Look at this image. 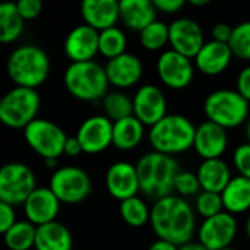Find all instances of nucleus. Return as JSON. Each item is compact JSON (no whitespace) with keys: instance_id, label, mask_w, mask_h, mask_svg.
Segmentation results:
<instances>
[{"instance_id":"nucleus-43","label":"nucleus","mask_w":250,"mask_h":250,"mask_svg":"<svg viewBox=\"0 0 250 250\" xmlns=\"http://www.w3.org/2000/svg\"><path fill=\"white\" fill-rule=\"evenodd\" d=\"M82 146L78 141L76 136H69L64 145V155L67 157H78L79 154H82Z\"/></svg>"},{"instance_id":"nucleus-25","label":"nucleus","mask_w":250,"mask_h":250,"mask_svg":"<svg viewBox=\"0 0 250 250\" xmlns=\"http://www.w3.org/2000/svg\"><path fill=\"white\" fill-rule=\"evenodd\" d=\"M73 237L70 230L59 223L53 221L37 227L35 250H72Z\"/></svg>"},{"instance_id":"nucleus-6","label":"nucleus","mask_w":250,"mask_h":250,"mask_svg":"<svg viewBox=\"0 0 250 250\" xmlns=\"http://www.w3.org/2000/svg\"><path fill=\"white\" fill-rule=\"evenodd\" d=\"M249 101L236 89H215L204 101L207 120L214 122L224 129L242 126L250 116Z\"/></svg>"},{"instance_id":"nucleus-17","label":"nucleus","mask_w":250,"mask_h":250,"mask_svg":"<svg viewBox=\"0 0 250 250\" xmlns=\"http://www.w3.org/2000/svg\"><path fill=\"white\" fill-rule=\"evenodd\" d=\"M105 188L110 196L120 202L138 196L141 186L136 164L129 161L113 163L105 173Z\"/></svg>"},{"instance_id":"nucleus-38","label":"nucleus","mask_w":250,"mask_h":250,"mask_svg":"<svg viewBox=\"0 0 250 250\" xmlns=\"http://www.w3.org/2000/svg\"><path fill=\"white\" fill-rule=\"evenodd\" d=\"M16 7L23 21H31L40 16L42 10V3L41 0H19L16 1Z\"/></svg>"},{"instance_id":"nucleus-40","label":"nucleus","mask_w":250,"mask_h":250,"mask_svg":"<svg viewBox=\"0 0 250 250\" xmlns=\"http://www.w3.org/2000/svg\"><path fill=\"white\" fill-rule=\"evenodd\" d=\"M236 91L250 103V64L242 67L236 81Z\"/></svg>"},{"instance_id":"nucleus-15","label":"nucleus","mask_w":250,"mask_h":250,"mask_svg":"<svg viewBox=\"0 0 250 250\" xmlns=\"http://www.w3.org/2000/svg\"><path fill=\"white\" fill-rule=\"evenodd\" d=\"M170 29V47L171 50L189 57L195 59L196 54L204 47L205 35L202 26L192 18H176L168 23Z\"/></svg>"},{"instance_id":"nucleus-44","label":"nucleus","mask_w":250,"mask_h":250,"mask_svg":"<svg viewBox=\"0 0 250 250\" xmlns=\"http://www.w3.org/2000/svg\"><path fill=\"white\" fill-rule=\"evenodd\" d=\"M148 250H179V246L170 243V242H166V240H161V239H157L155 242H152L149 245Z\"/></svg>"},{"instance_id":"nucleus-13","label":"nucleus","mask_w":250,"mask_h":250,"mask_svg":"<svg viewBox=\"0 0 250 250\" xmlns=\"http://www.w3.org/2000/svg\"><path fill=\"white\" fill-rule=\"evenodd\" d=\"M113 122L104 114L86 117L76 130V138L85 154L94 155L113 145Z\"/></svg>"},{"instance_id":"nucleus-10","label":"nucleus","mask_w":250,"mask_h":250,"mask_svg":"<svg viewBox=\"0 0 250 250\" xmlns=\"http://www.w3.org/2000/svg\"><path fill=\"white\" fill-rule=\"evenodd\" d=\"M34 171L23 163H6L0 170V202L12 207L23 205L37 189Z\"/></svg>"},{"instance_id":"nucleus-26","label":"nucleus","mask_w":250,"mask_h":250,"mask_svg":"<svg viewBox=\"0 0 250 250\" xmlns=\"http://www.w3.org/2000/svg\"><path fill=\"white\" fill-rule=\"evenodd\" d=\"M145 136V125L135 116L114 122L113 125V146L120 151L135 149Z\"/></svg>"},{"instance_id":"nucleus-28","label":"nucleus","mask_w":250,"mask_h":250,"mask_svg":"<svg viewBox=\"0 0 250 250\" xmlns=\"http://www.w3.org/2000/svg\"><path fill=\"white\" fill-rule=\"evenodd\" d=\"M25 28V21L18 12L16 3L3 1L0 4V42L10 44L16 41Z\"/></svg>"},{"instance_id":"nucleus-23","label":"nucleus","mask_w":250,"mask_h":250,"mask_svg":"<svg viewBox=\"0 0 250 250\" xmlns=\"http://www.w3.org/2000/svg\"><path fill=\"white\" fill-rule=\"evenodd\" d=\"M120 22L141 32L148 25L157 21V7L151 0H120Z\"/></svg>"},{"instance_id":"nucleus-42","label":"nucleus","mask_w":250,"mask_h":250,"mask_svg":"<svg viewBox=\"0 0 250 250\" xmlns=\"http://www.w3.org/2000/svg\"><path fill=\"white\" fill-rule=\"evenodd\" d=\"M233 28L231 25L226 23V22H220V23H215L214 28H212V40L214 41H218V42H226L229 44L231 35H233Z\"/></svg>"},{"instance_id":"nucleus-9","label":"nucleus","mask_w":250,"mask_h":250,"mask_svg":"<svg viewBox=\"0 0 250 250\" xmlns=\"http://www.w3.org/2000/svg\"><path fill=\"white\" fill-rule=\"evenodd\" d=\"M48 188L62 204L76 205L83 202L92 192V182L89 174L75 166L59 167L50 177Z\"/></svg>"},{"instance_id":"nucleus-35","label":"nucleus","mask_w":250,"mask_h":250,"mask_svg":"<svg viewBox=\"0 0 250 250\" xmlns=\"http://www.w3.org/2000/svg\"><path fill=\"white\" fill-rule=\"evenodd\" d=\"M195 211L204 217V220L215 217L221 212H224V204H223V196L221 193H214V192H205L202 190L195 201Z\"/></svg>"},{"instance_id":"nucleus-31","label":"nucleus","mask_w":250,"mask_h":250,"mask_svg":"<svg viewBox=\"0 0 250 250\" xmlns=\"http://www.w3.org/2000/svg\"><path fill=\"white\" fill-rule=\"evenodd\" d=\"M119 209H120L122 220L129 227L139 229L151 221V208L139 196H133L126 201H122Z\"/></svg>"},{"instance_id":"nucleus-50","label":"nucleus","mask_w":250,"mask_h":250,"mask_svg":"<svg viewBox=\"0 0 250 250\" xmlns=\"http://www.w3.org/2000/svg\"><path fill=\"white\" fill-rule=\"evenodd\" d=\"M221 250H237V249H234V248H231V246H230V248H226V249H221Z\"/></svg>"},{"instance_id":"nucleus-20","label":"nucleus","mask_w":250,"mask_h":250,"mask_svg":"<svg viewBox=\"0 0 250 250\" xmlns=\"http://www.w3.org/2000/svg\"><path fill=\"white\" fill-rule=\"evenodd\" d=\"M105 73L110 85L117 89H126L136 85L144 75V63L133 53H123L107 62Z\"/></svg>"},{"instance_id":"nucleus-32","label":"nucleus","mask_w":250,"mask_h":250,"mask_svg":"<svg viewBox=\"0 0 250 250\" xmlns=\"http://www.w3.org/2000/svg\"><path fill=\"white\" fill-rule=\"evenodd\" d=\"M127 37L122 28L111 26L104 31H100V54L110 59H114L126 53Z\"/></svg>"},{"instance_id":"nucleus-1","label":"nucleus","mask_w":250,"mask_h":250,"mask_svg":"<svg viewBox=\"0 0 250 250\" xmlns=\"http://www.w3.org/2000/svg\"><path fill=\"white\" fill-rule=\"evenodd\" d=\"M149 224L158 239L183 246L192 242L196 230L195 209L185 198L170 195L154 202Z\"/></svg>"},{"instance_id":"nucleus-46","label":"nucleus","mask_w":250,"mask_h":250,"mask_svg":"<svg viewBox=\"0 0 250 250\" xmlns=\"http://www.w3.org/2000/svg\"><path fill=\"white\" fill-rule=\"evenodd\" d=\"M189 3H190L192 6L201 7V6H207V4H209V0H190Z\"/></svg>"},{"instance_id":"nucleus-41","label":"nucleus","mask_w":250,"mask_h":250,"mask_svg":"<svg viewBox=\"0 0 250 250\" xmlns=\"http://www.w3.org/2000/svg\"><path fill=\"white\" fill-rule=\"evenodd\" d=\"M154 6L157 7L158 12H164V13H177L185 7V0H152Z\"/></svg>"},{"instance_id":"nucleus-5","label":"nucleus","mask_w":250,"mask_h":250,"mask_svg":"<svg viewBox=\"0 0 250 250\" xmlns=\"http://www.w3.org/2000/svg\"><path fill=\"white\" fill-rule=\"evenodd\" d=\"M63 83L72 97L85 103L103 100L110 86L105 67L95 60L70 63L64 69Z\"/></svg>"},{"instance_id":"nucleus-8","label":"nucleus","mask_w":250,"mask_h":250,"mask_svg":"<svg viewBox=\"0 0 250 250\" xmlns=\"http://www.w3.org/2000/svg\"><path fill=\"white\" fill-rule=\"evenodd\" d=\"M23 138L28 146L42 160H59L64 155L69 136L54 122L37 117L23 129Z\"/></svg>"},{"instance_id":"nucleus-18","label":"nucleus","mask_w":250,"mask_h":250,"mask_svg":"<svg viewBox=\"0 0 250 250\" xmlns=\"http://www.w3.org/2000/svg\"><path fill=\"white\" fill-rule=\"evenodd\" d=\"M62 202L53 193V190L47 186L37 188L26 202L23 204V212L29 223L35 227H41L44 224L56 221L60 212Z\"/></svg>"},{"instance_id":"nucleus-47","label":"nucleus","mask_w":250,"mask_h":250,"mask_svg":"<svg viewBox=\"0 0 250 250\" xmlns=\"http://www.w3.org/2000/svg\"><path fill=\"white\" fill-rule=\"evenodd\" d=\"M56 163H57V160H44V164L48 168H54L56 167Z\"/></svg>"},{"instance_id":"nucleus-7","label":"nucleus","mask_w":250,"mask_h":250,"mask_svg":"<svg viewBox=\"0 0 250 250\" xmlns=\"http://www.w3.org/2000/svg\"><path fill=\"white\" fill-rule=\"evenodd\" d=\"M40 105L37 89L13 86L0 100V120L10 129H25L37 119Z\"/></svg>"},{"instance_id":"nucleus-37","label":"nucleus","mask_w":250,"mask_h":250,"mask_svg":"<svg viewBox=\"0 0 250 250\" xmlns=\"http://www.w3.org/2000/svg\"><path fill=\"white\" fill-rule=\"evenodd\" d=\"M233 163L239 176L250 179V142L240 144L233 154Z\"/></svg>"},{"instance_id":"nucleus-12","label":"nucleus","mask_w":250,"mask_h":250,"mask_svg":"<svg viewBox=\"0 0 250 250\" xmlns=\"http://www.w3.org/2000/svg\"><path fill=\"white\" fill-rule=\"evenodd\" d=\"M236 236H237L236 215L227 211L204 220L198 230L199 243H202L208 250H221L230 248Z\"/></svg>"},{"instance_id":"nucleus-34","label":"nucleus","mask_w":250,"mask_h":250,"mask_svg":"<svg viewBox=\"0 0 250 250\" xmlns=\"http://www.w3.org/2000/svg\"><path fill=\"white\" fill-rule=\"evenodd\" d=\"M229 45L234 57L250 62V21H243L233 28Z\"/></svg>"},{"instance_id":"nucleus-36","label":"nucleus","mask_w":250,"mask_h":250,"mask_svg":"<svg viewBox=\"0 0 250 250\" xmlns=\"http://www.w3.org/2000/svg\"><path fill=\"white\" fill-rule=\"evenodd\" d=\"M174 190L182 198H189V196H195V195L198 196L202 192L201 183H199V179H198V174L196 173H192V171H183V170H180V173L176 177Z\"/></svg>"},{"instance_id":"nucleus-19","label":"nucleus","mask_w":250,"mask_h":250,"mask_svg":"<svg viewBox=\"0 0 250 250\" xmlns=\"http://www.w3.org/2000/svg\"><path fill=\"white\" fill-rule=\"evenodd\" d=\"M229 146L227 129L223 126L205 120L196 126L193 149L202 160H215L221 158Z\"/></svg>"},{"instance_id":"nucleus-14","label":"nucleus","mask_w":250,"mask_h":250,"mask_svg":"<svg viewBox=\"0 0 250 250\" xmlns=\"http://www.w3.org/2000/svg\"><path fill=\"white\" fill-rule=\"evenodd\" d=\"M133 116L145 126L152 127L167 116V98L154 83L141 85L133 94Z\"/></svg>"},{"instance_id":"nucleus-16","label":"nucleus","mask_w":250,"mask_h":250,"mask_svg":"<svg viewBox=\"0 0 250 250\" xmlns=\"http://www.w3.org/2000/svg\"><path fill=\"white\" fill-rule=\"evenodd\" d=\"M63 50L70 63L94 60L100 53V31L86 23L73 26L64 38Z\"/></svg>"},{"instance_id":"nucleus-11","label":"nucleus","mask_w":250,"mask_h":250,"mask_svg":"<svg viewBox=\"0 0 250 250\" xmlns=\"http://www.w3.org/2000/svg\"><path fill=\"white\" fill-rule=\"evenodd\" d=\"M157 75L166 86L171 89H185L193 81L195 63L192 59L171 48L164 50L157 59Z\"/></svg>"},{"instance_id":"nucleus-21","label":"nucleus","mask_w":250,"mask_h":250,"mask_svg":"<svg viewBox=\"0 0 250 250\" xmlns=\"http://www.w3.org/2000/svg\"><path fill=\"white\" fill-rule=\"evenodd\" d=\"M233 57L234 56L229 44L211 40L204 44L193 59V63L201 73L207 76H217L227 70Z\"/></svg>"},{"instance_id":"nucleus-30","label":"nucleus","mask_w":250,"mask_h":250,"mask_svg":"<svg viewBox=\"0 0 250 250\" xmlns=\"http://www.w3.org/2000/svg\"><path fill=\"white\" fill-rule=\"evenodd\" d=\"M104 116H107L113 123L133 116V98L129 97L122 89L108 91L103 98Z\"/></svg>"},{"instance_id":"nucleus-39","label":"nucleus","mask_w":250,"mask_h":250,"mask_svg":"<svg viewBox=\"0 0 250 250\" xmlns=\"http://www.w3.org/2000/svg\"><path fill=\"white\" fill-rule=\"evenodd\" d=\"M16 223H18V220H16L15 207L4 204V202H0V233L4 234Z\"/></svg>"},{"instance_id":"nucleus-4","label":"nucleus","mask_w":250,"mask_h":250,"mask_svg":"<svg viewBox=\"0 0 250 250\" xmlns=\"http://www.w3.org/2000/svg\"><path fill=\"white\" fill-rule=\"evenodd\" d=\"M195 133L196 126L189 117L183 114H167L149 127L148 141L154 151L174 157L193 148Z\"/></svg>"},{"instance_id":"nucleus-33","label":"nucleus","mask_w":250,"mask_h":250,"mask_svg":"<svg viewBox=\"0 0 250 250\" xmlns=\"http://www.w3.org/2000/svg\"><path fill=\"white\" fill-rule=\"evenodd\" d=\"M139 42L148 51L163 50L170 42L168 25L163 21H155L139 32Z\"/></svg>"},{"instance_id":"nucleus-24","label":"nucleus","mask_w":250,"mask_h":250,"mask_svg":"<svg viewBox=\"0 0 250 250\" xmlns=\"http://www.w3.org/2000/svg\"><path fill=\"white\" fill-rule=\"evenodd\" d=\"M196 174L201 183V189L214 193H223V190L233 179L231 170L223 158L202 160Z\"/></svg>"},{"instance_id":"nucleus-3","label":"nucleus","mask_w":250,"mask_h":250,"mask_svg":"<svg viewBox=\"0 0 250 250\" xmlns=\"http://www.w3.org/2000/svg\"><path fill=\"white\" fill-rule=\"evenodd\" d=\"M50 57L35 44H23L12 50L6 62L7 76L15 86L37 89L50 75Z\"/></svg>"},{"instance_id":"nucleus-49","label":"nucleus","mask_w":250,"mask_h":250,"mask_svg":"<svg viewBox=\"0 0 250 250\" xmlns=\"http://www.w3.org/2000/svg\"><path fill=\"white\" fill-rule=\"evenodd\" d=\"M246 233H248V236H249L250 239V215L249 218H248V223H246Z\"/></svg>"},{"instance_id":"nucleus-48","label":"nucleus","mask_w":250,"mask_h":250,"mask_svg":"<svg viewBox=\"0 0 250 250\" xmlns=\"http://www.w3.org/2000/svg\"><path fill=\"white\" fill-rule=\"evenodd\" d=\"M246 136H248V142H250V116L246 123Z\"/></svg>"},{"instance_id":"nucleus-29","label":"nucleus","mask_w":250,"mask_h":250,"mask_svg":"<svg viewBox=\"0 0 250 250\" xmlns=\"http://www.w3.org/2000/svg\"><path fill=\"white\" fill-rule=\"evenodd\" d=\"M37 227L28 220H18V223L3 234L4 245L9 250H29L35 248Z\"/></svg>"},{"instance_id":"nucleus-45","label":"nucleus","mask_w":250,"mask_h":250,"mask_svg":"<svg viewBox=\"0 0 250 250\" xmlns=\"http://www.w3.org/2000/svg\"><path fill=\"white\" fill-rule=\"evenodd\" d=\"M179 250H208L199 242H189L183 246H179Z\"/></svg>"},{"instance_id":"nucleus-22","label":"nucleus","mask_w":250,"mask_h":250,"mask_svg":"<svg viewBox=\"0 0 250 250\" xmlns=\"http://www.w3.org/2000/svg\"><path fill=\"white\" fill-rule=\"evenodd\" d=\"M81 15L86 25L104 31L120 21V3L117 0H85L81 4Z\"/></svg>"},{"instance_id":"nucleus-2","label":"nucleus","mask_w":250,"mask_h":250,"mask_svg":"<svg viewBox=\"0 0 250 250\" xmlns=\"http://www.w3.org/2000/svg\"><path fill=\"white\" fill-rule=\"evenodd\" d=\"M136 170L141 192L145 196L158 201L173 195L176 177L180 173L179 163L174 157L157 151L146 152L138 160Z\"/></svg>"},{"instance_id":"nucleus-27","label":"nucleus","mask_w":250,"mask_h":250,"mask_svg":"<svg viewBox=\"0 0 250 250\" xmlns=\"http://www.w3.org/2000/svg\"><path fill=\"white\" fill-rule=\"evenodd\" d=\"M224 209L233 215L250 209V179L234 176L221 193Z\"/></svg>"}]
</instances>
